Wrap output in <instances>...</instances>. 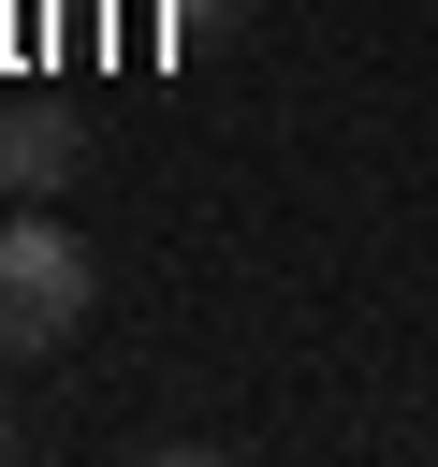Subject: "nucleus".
Here are the masks:
<instances>
[{
  "label": "nucleus",
  "instance_id": "1",
  "mask_svg": "<svg viewBox=\"0 0 438 467\" xmlns=\"http://www.w3.org/2000/svg\"><path fill=\"white\" fill-rule=\"evenodd\" d=\"M88 306H102L88 234H58V219H0V350H73Z\"/></svg>",
  "mask_w": 438,
  "mask_h": 467
},
{
  "label": "nucleus",
  "instance_id": "2",
  "mask_svg": "<svg viewBox=\"0 0 438 467\" xmlns=\"http://www.w3.org/2000/svg\"><path fill=\"white\" fill-rule=\"evenodd\" d=\"M73 161H88V131H73L58 102H15V117H0V175H15V190H73Z\"/></svg>",
  "mask_w": 438,
  "mask_h": 467
},
{
  "label": "nucleus",
  "instance_id": "3",
  "mask_svg": "<svg viewBox=\"0 0 438 467\" xmlns=\"http://www.w3.org/2000/svg\"><path fill=\"white\" fill-rule=\"evenodd\" d=\"M175 29H248V0H175Z\"/></svg>",
  "mask_w": 438,
  "mask_h": 467
},
{
  "label": "nucleus",
  "instance_id": "4",
  "mask_svg": "<svg viewBox=\"0 0 438 467\" xmlns=\"http://www.w3.org/2000/svg\"><path fill=\"white\" fill-rule=\"evenodd\" d=\"M0 452H15V394H0Z\"/></svg>",
  "mask_w": 438,
  "mask_h": 467
}]
</instances>
